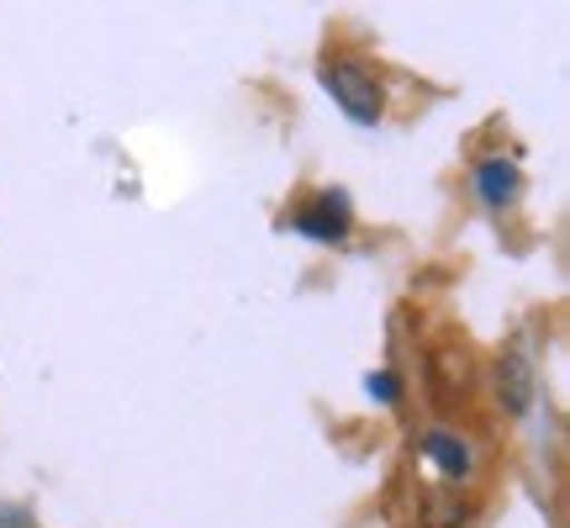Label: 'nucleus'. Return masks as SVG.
<instances>
[{
	"label": "nucleus",
	"mask_w": 570,
	"mask_h": 528,
	"mask_svg": "<svg viewBox=\"0 0 570 528\" xmlns=\"http://www.w3.org/2000/svg\"><path fill=\"white\" fill-rule=\"evenodd\" d=\"M423 454L439 470H444L449 481H465L470 466H475V460H470V444L460 439V433H449V428H433V433H423Z\"/></svg>",
	"instance_id": "nucleus-5"
},
{
	"label": "nucleus",
	"mask_w": 570,
	"mask_h": 528,
	"mask_svg": "<svg viewBox=\"0 0 570 528\" xmlns=\"http://www.w3.org/2000/svg\"><path fill=\"white\" fill-rule=\"evenodd\" d=\"M291 233H302L312 244H344L348 238V196L344 190H323L317 202H306L291 212Z\"/></svg>",
	"instance_id": "nucleus-2"
},
{
	"label": "nucleus",
	"mask_w": 570,
	"mask_h": 528,
	"mask_svg": "<svg viewBox=\"0 0 570 528\" xmlns=\"http://www.w3.org/2000/svg\"><path fill=\"white\" fill-rule=\"evenodd\" d=\"M317 80H323V90L333 96V106H338L354 127H375L381 117H386V90H381V80L370 75L365 63L327 59L323 69H317Z\"/></svg>",
	"instance_id": "nucleus-1"
},
{
	"label": "nucleus",
	"mask_w": 570,
	"mask_h": 528,
	"mask_svg": "<svg viewBox=\"0 0 570 528\" xmlns=\"http://www.w3.org/2000/svg\"><path fill=\"white\" fill-rule=\"evenodd\" d=\"M518 190H523V175H518V164L512 159H481L475 164V196H481L491 212L512 206L518 202Z\"/></svg>",
	"instance_id": "nucleus-4"
},
{
	"label": "nucleus",
	"mask_w": 570,
	"mask_h": 528,
	"mask_svg": "<svg viewBox=\"0 0 570 528\" xmlns=\"http://www.w3.org/2000/svg\"><path fill=\"white\" fill-rule=\"evenodd\" d=\"M0 528H38V518L21 508V502H0Z\"/></svg>",
	"instance_id": "nucleus-7"
},
{
	"label": "nucleus",
	"mask_w": 570,
	"mask_h": 528,
	"mask_svg": "<svg viewBox=\"0 0 570 528\" xmlns=\"http://www.w3.org/2000/svg\"><path fill=\"white\" fill-rule=\"evenodd\" d=\"M539 397V375H533V354L523 344H508L502 349V360H497V402L502 412L512 418H523Z\"/></svg>",
	"instance_id": "nucleus-3"
},
{
	"label": "nucleus",
	"mask_w": 570,
	"mask_h": 528,
	"mask_svg": "<svg viewBox=\"0 0 570 528\" xmlns=\"http://www.w3.org/2000/svg\"><path fill=\"white\" fill-rule=\"evenodd\" d=\"M365 391L381 407H396V402H402V375H396V370H370V375H365Z\"/></svg>",
	"instance_id": "nucleus-6"
}]
</instances>
